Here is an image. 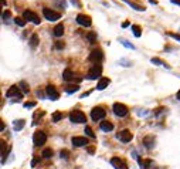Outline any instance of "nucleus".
I'll list each match as a JSON object with an SVG mask.
<instances>
[{
	"label": "nucleus",
	"mask_w": 180,
	"mask_h": 169,
	"mask_svg": "<svg viewBox=\"0 0 180 169\" xmlns=\"http://www.w3.org/2000/svg\"><path fill=\"white\" fill-rule=\"evenodd\" d=\"M71 2H72V4H77V6H81V3H80V2H78V0H71Z\"/></svg>",
	"instance_id": "obj_38"
},
{
	"label": "nucleus",
	"mask_w": 180,
	"mask_h": 169,
	"mask_svg": "<svg viewBox=\"0 0 180 169\" xmlns=\"http://www.w3.org/2000/svg\"><path fill=\"white\" fill-rule=\"evenodd\" d=\"M143 144L147 149H152L155 146V138L153 136H146V138L143 139Z\"/></svg>",
	"instance_id": "obj_17"
},
{
	"label": "nucleus",
	"mask_w": 180,
	"mask_h": 169,
	"mask_svg": "<svg viewBox=\"0 0 180 169\" xmlns=\"http://www.w3.org/2000/svg\"><path fill=\"white\" fill-rule=\"evenodd\" d=\"M111 165L115 169H128V163L125 162L124 159L118 158V156H113V158L111 159Z\"/></svg>",
	"instance_id": "obj_8"
},
{
	"label": "nucleus",
	"mask_w": 180,
	"mask_h": 169,
	"mask_svg": "<svg viewBox=\"0 0 180 169\" xmlns=\"http://www.w3.org/2000/svg\"><path fill=\"white\" fill-rule=\"evenodd\" d=\"M14 23L19 24V26H21V27H23L24 24H26V20H24V19H21V17H16V19H14Z\"/></svg>",
	"instance_id": "obj_29"
},
{
	"label": "nucleus",
	"mask_w": 180,
	"mask_h": 169,
	"mask_svg": "<svg viewBox=\"0 0 180 169\" xmlns=\"http://www.w3.org/2000/svg\"><path fill=\"white\" fill-rule=\"evenodd\" d=\"M112 109H113V114L116 115V117H119V118H121V117L128 115V112H129V109H128L126 105L121 104V102H115L113 107H112Z\"/></svg>",
	"instance_id": "obj_2"
},
{
	"label": "nucleus",
	"mask_w": 180,
	"mask_h": 169,
	"mask_svg": "<svg viewBox=\"0 0 180 169\" xmlns=\"http://www.w3.org/2000/svg\"><path fill=\"white\" fill-rule=\"evenodd\" d=\"M34 105H36V102H26L24 107H26V108H31V107H34Z\"/></svg>",
	"instance_id": "obj_35"
},
{
	"label": "nucleus",
	"mask_w": 180,
	"mask_h": 169,
	"mask_svg": "<svg viewBox=\"0 0 180 169\" xmlns=\"http://www.w3.org/2000/svg\"><path fill=\"white\" fill-rule=\"evenodd\" d=\"M60 155H61V158L68 159V155H70V152H68V151H61V152H60Z\"/></svg>",
	"instance_id": "obj_32"
},
{
	"label": "nucleus",
	"mask_w": 180,
	"mask_h": 169,
	"mask_svg": "<svg viewBox=\"0 0 180 169\" xmlns=\"http://www.w3.org/2000/svg\"><path fill=\"white\" fill-rule=\"evenodd\" d=\"M23 17H24V20L33 21L34 24H40V19H38V16H37L34 11H31V10H26V11H24Z\"/></svg>",
	"instance_id": "obj_12"
},
{
	"label": "nucleus",
	"mask_w": 180,
	"mask_h": 169,
	"mask_svg": "<svg viewBox=\"0 0 180 169\" xmlns=\"http://www.w3.org/2000/svg\"><path fill=\"white\" fill-rule=\"evenodd\" d=\"M53 31H54V36L55 37H61L64 34V24H57Z\"/></svg>",
	"instance_id": "obj_18"
},
{
	"label": "nucleus",
	"mask_w": 180,
	"mask_h": 169,
	"mask_svg": "<svg viewBox=\"0 0 180 169\" xmlns=\"http://www.w3.org/2000/svg\"><path fill=\"white\" fill-rule=\"evenodd\" d=\"M116 138L119 139L121 142H124V144H128V142L132 141V138H134V135L130 134V131H128V129H124V131H121L119 134L116 135Z\"/></svg>",
	"instance_id": "obj_10"
},
{
	"label": "nucleus",
	"mask_w": 180,
	"mask_h": 169,
	"mask_svg": "<svg viewBox=\"0 0 180 169\" xmlns=\"http://www.w3.org/2000/svg\"><path fill=\"white\" fill-rule=\"evenodd\" d=\"M43 14L47 20H50V21H55L61 17V14L58 13V11H54V10H51V9H47V7L43 9Z\"/></svg>",
	"instance_id": "obj_6"
},
{
	"label": "nucleus",
	"mask_w": 180,
	"mask_h": 169,
	"mask_svg": "<svg viewBox=\"0 0 180 169\" xmlns=\"http://www.w3.org/2000/svg\"><path fill=\"white\" fill-rule=\"evenodd\" d=\"M71 142H72V145L77 146V148H81V146H87L88 145L87 138H84V136H74V138L71 139Z\"/></svg>",
	"instance_id": "obj_14"
},
{
	"label": "nucleus",
	"mask_w": 180,
	"mask_h": 169,
	"mask_svg": "<svg viewBox=\"0 0 180 169\" xmlns=\"http://www.w3.org/2000/svg\"><path fill=\"white\" fill-rule=\"evenodd\" d=\"M24 124H26L24 119H19V121H16L14 122V129H16V131H21V129L24 128Z\"/></svg>",
	"instance_id": "obj_22"
},
{
	"label": "nucleus",
	"mask_w": 180,
	"mask_h": 169,
	"mask_svg": "<svg viewBox=\"0 0 180 169\" xmlns=\"http://www.w3.org/2000/svg\"><path fill=\"white\" fill-rule=\"evenodd\" d=\"M85 134H87L90 138H95V134H94V131L91 129V127H88V125L85 127Z\"/></svg>",
	"instance_id": "obj_28"
},
{
	"label": "nucleus",
	"mask_w": 180,
	"mask_h": 169,
	"mask_svg": "<svg viewBox=\"0 0 180 169\" xmlns=\"http://www.w3.org/2000/svg\"><path fill=\"white\" fill-rule=\"evenodd\" d=\"M177 100L180 101V90H179V92H177Z\"/></svg>",
	"instance_id": "obj_43"
},
{
	"label": "nucleus",
	"mask_w": 180,
	"mask_h": 169,
	"mask_svg": "<svg viewBox=\"0 0 180 169\" xmlns=\"http://www.w3.org/2000/svg\"><path fill=\"white\" fill-rule=\"evenodd\" d=\"M149 2H150V3H153V4H157L156 0H149Z\"/></svg>",
	"instance_id": "obj_42"
},
{
	"label": "nucleus",
	"mask_w": 180,
	"mask_h": 169,
	"mask_svg": "<svg viewBox=\"0 0 180 169\" xmlns=\"http://www.w3.org/2000/svg\"><path fill=\"white\" fill-rule=\"evenodd\" d=\"M101 73H102V67H101L99 64H94L92 67L90 68V71H88L87 78L88 80H95L97 77L101 75Z\"/></svg>",
	"instance_id": "obj_4"
},
{
	"label": "nucleus",
	"mask_w": 180,
	"mask_h": 169,
	"mask_svg": "<svg viewBox=\"0 0 180 169\" xmlns=\"http://www.w3.org/2000/svg\"><path fill=\"white\" fill-rule=\"evenodd\" d=\"M55 48H57V50L64 48V43H63V41H57V43H55Z\"/></svg>",
	"instance_id": "obj_33"
},
{
	"label": "nucleus",
	"mask_w": 180,
	"mask_h": 169,
	"mask_svg": "<svg viewBox=\"0 0 180 169\" xmlns=\"http://www.w3.org/2000/svg\"><path fill=\"white\" fill-rule=\"evenodd\" d=\"M47 141V135L44 134L43 131H37L34 132V136H33V142L36 146H40V145H44Z\"/></svg>",
	"instance_id": "obj_5"
},
{
	"label": "nucleus",
	"mask_w": 180,
	"mask_h": 169,
	"mask_svg": "<svg viewBox=\"0 0 180 169\" xmlns=\"http://www.w3.org/2000/svg\"><path fill=\"white\" fill-rule=\"evenodd\" d=\"M41 156H44V158H47V159L51 158V156H53V151H51L50 148L44 149V151H43V155H41Z\"/></svg>",
	"instance_id": "obj_27"
},
{
	"label": "nucleus",
	"mask_w": 180,
	"mask_h": 169,
	"mask_svg": "<svg viewBox=\"0 0 180 169\" xmlns=\"http://www.w3.org/2000/svg\"><path fill=\"white\" fill-rule=\"evenodd\" d=\"M63 118H64L63 112H54V115H53V121L54 122H58L60 119H63Z\"/></svg>",
	"instance_id": "obj_25"
},
{
	"label": "nucleus",
	"mask_w": 180,
	"mask_h": 169,
	"mask_svg": "<svg viewBox=\"0 0 180 169\" xmlns=\"http://www.w3.org/2000/svg\"><path fill=\"white\" fill-rule=\"evenodd\" d=\"M105 115H107V111H105L102 107H95V108H92V111H91V118H92L94 121L103 119Z\"/></svg>",
	"instance_id": "obj_3"
},
{
	"label": "nucleus",
	"mask_w": 180,
	"mask_h": 169,
	"mask_svg": "<svg viewBox=\"0 0 180 169\" xmlns=\"http://www.w3.org/2000/svg\"><path fill=\"white\" fill-rule=\"evenodd\" d=\"M99 128L102 129V131H105V132H109V131H112V129H113V124H112V122H109V121H102L99 124Z\"/></svg>",
	"instance_id": "obj_16"
},
{
	"label": "nucleus",
	"mask_w": 180,
	"mask_h": 169,
	"mask_svg": "<svg viewBox=\"0 0 180 169\" xmlns=\"http://www.w3.org/2000/svg\"><path fill=\"white\" fill-rule=\"evenodd\" d=\"M78 88H80L78 85H74V87H68V88H67V92H68V94H71V92H75V91H78Z\"/></svg>",
	"instance_id": "obj_31"
},
{
	"label": "nucleus",
	"mask_w": 180,
	"mask_h": 169,
	"mask_svg": "<svg viewBox=\"0 0 180 169\" xmlns=\"http://www.w3.org/2000/svg\"><path fill=\"white\" fill-rule=\"evenodd\" d=\"M63 80H64V81H72V80H74V73L67 68V70L63 73Z\"/></svg>",
	"instance_id": "obj_19"
},
{
	"label": "nucleus",
	"mask_w": 180,
	"mask_h": 169,
	"mask_svg": "<svg viewBox=\"0 0 180 169\" xmlns=\"http://www.w3.org/2000/svg\"><path fill=\"white\" fill-rule=\"evenodd\" d=\"M46 94H47V97L50 100H53V101H57V100L60 98V92L57 91V88L54 87V85H47Z\"/></svg>",
	"instance_id": "obj_7"
},
{
	"label": "nucleus",
	"mask_w": 180,
	"mask_h": 169,
	"mask_svg": "<svg viewBox=\"0 0 180 169\" xmlns=\"http://www.w3.org/2000/svg\"><path fill=\"white\" fill-rule=\"evenodd\" d=\"M77 23L80 26H84V27H90L91 26V17L90 16H85V14H78L77 16Z\"/></svg>",
	"instance_id": "obj_13"
},
{
	"label": "nucleus",
	"mask_w": 180,
	"mask_h": 169,
	"mask_svg": "<svg viewBox=\"0 0 180 169\" xmlns=\"http://www.w3.org/2000/svg\"><path fill=\"white\" fill-rule=\"evenodd\" d=\"M109 82H111V80L109 78H107V77H103V78H101L99 80V82H98V85H97V88L99 90V91H102V90H105V88L109 85Z\"/></svg>",
	"instance_id": "obj_15"
},
{
	"label": "nucleus",
	"mask_w": 180,
	"mask_h": 169,
	"mask_svg": "<svg viewBox=\"0 0 180 169\" xmlns=\"http://www.w3.org/2000/svg\"><path fill=\"white\" fill-rule=\"evenodd\" d=\"M29 43H30L31 48H36L37 44H38V36H37V34H33L30 37V41H29Z\"/></svg>",
	"instance_id": "obj_21"
},
{
	"label": "nucleus",
	"mask_w": 180,
	"mask_h": 169,
	"mask_svg": "<svg viewBox=\"0 0 180 169\" xmlns=\"http://www.w3.org/2000/svg\"><path fill=\"white\" fill-rule=\"evenodd\" d=\"M170 36V37H173V38H176V40H179L180 41V34H174V33H167Z\"/></svg>",
	"instance_id": "obj_34"
},
{
	"label": "nucleus",
	"mask_w": 180,
	"mask_h": 169,
	"mask_svg": "<svg viewBox=\"0 0 180 169\" xmlns=\"http://www.w3.org/2000/svg\"><path fill=\"white\" fill-rule=\"evenodd\" d=\"M9 17H10V11H4V13H3V19H4V20H6V19H9Z\"/></svg>",
	"instance_id": "obj_36"
},
{
	"label": "nucleus",
	"mask_w": 180,
	"mask_h": 169,
	"mask_svg": "<svg viewBox=\"0 0 180 169\" xmlns=\"http://www.w3.org/2000/svg\"><path fill=\"white\" fill-rule=\"evenodd\" d=\"M150 61H152L153 64H159V65H162V67L170 68V65H167L166 63H165V61H162V60H160V58H156V57H155V58H152V60H150Z\"/></svg>",
	"instance_id": "obj_23"
},
{
	"label": "nucleus",
	"mask_w": 180,
	"mask_h": 169,
	"mask_svg": "<svg viewBox=\"0 0 180 169\" xmlns=\"http://www.w3.org/2000/svg\"><path fill=\"white\" fill-rule=\"evenodd\" d=\"M88 152H90V153H94V148H92V146H88Z\"/></svg>",
	"instance_id": "obj_40"
},
{
	"label": "nucleus",
	"mask_w": 180,
	"mask_h": 169,
	"mask_svg": "<svg viewBox=\"0 0 180 169\" xmlns=\"http://www.w3.org/2000/svg\"><path fill=\"white\" fill-rule=\"evenodd\" d=\"M87 38L91 41V43H94V41L97 40V33H90V34L87 36Z\"/></svg>",
	"instance_id": "obj_30"
},
{
	"label": "nucleus",
	"mask_w": 180,
	"mask_h": 169,
	"mask_svg": "<svg viewBox=\"0 0 180 169\" xmlns=\"http://www.w3.org/2000/svg\"><path fill=\"white\" fill-rule=\"evenodd\" d=\"M90 60L92 61V63H95V64H99L101 61L103 60V54L102 51L99 50V48H97V50H92L90 54Z\"/></svg>",
	"instance_id": "obj_9"
},
{
	"label": "nucleus",
	"mask_w": 180,
	"mask_h": 169,
	"mask_svg": "<svg viewBox=\"0 0 180 169\" xmlns=\"http://www.w3.org/2000/svg\"><path fill=\"white\" fill-rule=\"evenodd\" d=\"M124 2L129 4L130 7H134L135 10H138V11H145V6H140V4L135 3V2H130V0H124Z\"/></svg>",
	"instance_id": "obj_20"
},
{
	"label": "nucleus",
	"mask_w": 180,
	"mask_h": 169,
	"mask_svg": "<svg viewBox=\"0 0 180 169\" xmlns=\"http://www.w3.org/2000/svg\"><path fill=\"white\" fill-rule=\"evenodd\" d=\"M132 30H134V34H135V37H140V27L138 26V24H134L132 26Z\"/></svg>",
	"instance_id": "obj_26"
},
{
	"label": "nucleus",
	"mask_w": 180,
	"mask_h": 169,
	"mask_svg": "<svg viewBox=\"0 0 180 169\" xmlns=\"http://www.w3.org/2000/svg\"><path fill=\"white\" fill-rule=\"evenodd\" d=\"M19 87H21V90H23L24 94H29V92H30V87L27 85V82H26V81H21L20 84H19Z\"/></svg>",
	"instance_id": "obj_24"
},
{
	"label": "nucleus",
	"mask_w": 180,
	"mask_h": 169,
	"mask_svg": "<svg viewBox=\"0 0 180 169\" xmlns=\"http://www.w3.org/2000/svg\"><path fill=\"white\" fill-rule=\"evenodd\" d=\"M121 41H122V43H124V46H126V47L134 48V46H132V44H129V43H128V41H125V40H121Z\"/></svg>",
	"instance_id": "obj_37"
},
{
	"label": "nucleus",
	"mask_w": 180,
	"mask_h": 169,
	"mask_svg": "<svg viewBox=\"0 0 180 169\" xmlns=\"http://www.w3.org/2000/svg\"><path fill=\"white\" fill-rule=\"evenodd\" d=\"M170 2H172V3H174V4H179V6H180V0H170Z\"/></svg>",
	"instance_id": "obj_39"
},
{
	"label": "nucleus",
	"mask_w": 180,
	"mask_h": 169,
	"mask_svg": "<svg viewBox=\"0 0 180 169\" xmlns=\"http://www.w3.org/2000/svg\"><path fill=\"white\" fill-rule=\"evenodd\" d=\"M6 97L7 98H11V97H19V98H21L23 95H21V92H20V87L19 85H11L9 90H7V92H6Z\"/></svg>",
	"instance_id": "obj_11"
},
{
	"label": "nucleus",
	"mask_w": 180,
	"mask_h": 169,
	"mask_svg": "<svg viewBox=\"0 0 180 169\" xmlns=\"http://www.w3.org/2000/svg\"><path fill=\"white\" fill-rule=\"evenodd\" d=\"M128 26H129V23H128V21H125V23L122 24V27H128Z\"/></svg>",
	"instance_id": "obj_41"
},
{
	"label": "nucleus",
	"mask_w": 180,
	"mask_h": 169,
	"mask_svg": "<svg viewBox=\"0 0 180 169\" xmlns=\"http://www.w3.org/2000/svg\"><path fill=\"white\" fill-rule=\"evenodd\" d=\"M70 121L74 122V124H85L87 122V117L85 114L78 109H74V111L70 112Z\"/></svg>",
	"instance_id": "obj_1"
}]
</instances>
